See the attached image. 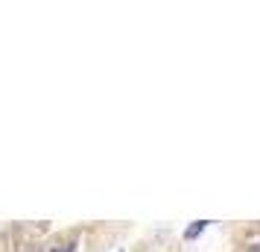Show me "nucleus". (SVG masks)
Returning <instances> with one entry per match:
<instances>
[{"instance_id":"2","label":"nucleus","mask_w":260,"mask_h":252,"mask_svg":"<svg viewBox=\"0 0 260 252\" xmlns=\"http://www.w3.org/2000/svg\"><path fill=\"white\" fill-rule=\"evenodd\" d=\"M53 252H73V246L71 243H64V246H59V249H53Z\"/></svg>"},{"instance_id":"1","label":"nucleus","mask_w":260,"mask_h":252,"mask_svg":"<svg viewBox=\"0 0 260 252\" xmlns=\"http://www.w3.org/2000/svg\"><path fill=\"white\" fill-rule=\"evenodd\" d=\"M205 229H208V220H196L193 226H187V229H184V240H193V238H199V235L205 232Z\"/></svg>"}]
</instances>
